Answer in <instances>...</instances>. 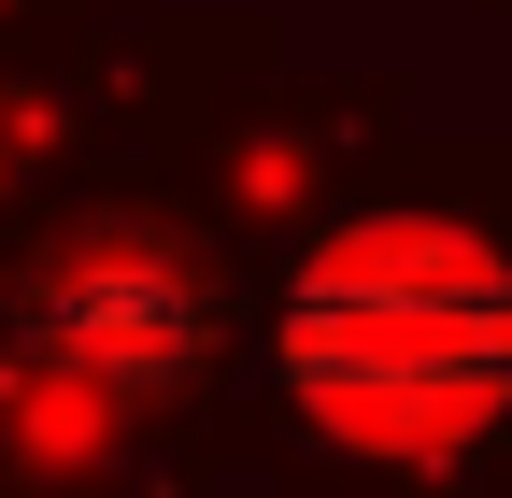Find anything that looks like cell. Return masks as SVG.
<instances>
[{
    "label": "cell",
    "instance_id": "cell-2",
    "mask_svg": "<svg viewBox=\"0 0 512 498\" xmlns=\"http://www.w3.org/2000/svg\"><path fill=\"white\" fill-rule=\"evenodd\" d=\"M43 342L72 370H100V385H157V370L200 356V285L157 271V257H86L72 285L43 299Z\"/></svg>",
    "mask_w": 512,
    "mask_h": 498
},
{
    "label": "cell",
    "instance_id": "cell-1",
    "mask_svg": "<svg viewBox=\"0 0 512 498\" xmlns=\"http://www.w3.org/2000/svg\"><path fill=\"white\" fill-rule=\"evenodd\" d=\"M285 385L313 427L441 456L512 399V271L456 228H356L285 299Z\"/></svg>",
    "mask_w": 512,
    "mask_h": 498
}]
</instances>
